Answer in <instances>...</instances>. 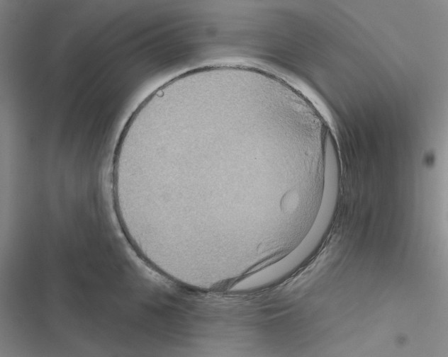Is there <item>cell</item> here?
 <instances>
[{"instance_id":"obj_1","label":"cell","mask_w":448,"mask_h":357,"mask_svg":"<svg viewBox=\"0 0 448 357\" xmlns=\"http://www.w3.org/2000/svg\"><path fill=\"white\" fill-rule=\"evenodd\" d=\"M339 189L340 186L337 182H325L320 205L313 225L301 242L289 254L271 265V272L274 276L281 279L291 271V268L300 264L318 248L335 214Z\"/></svg>"}]
</instances>
